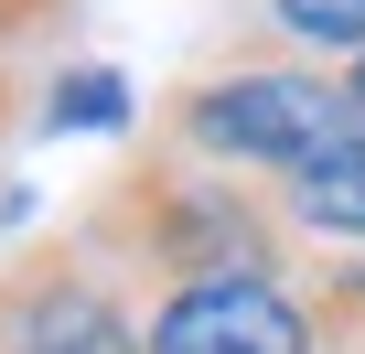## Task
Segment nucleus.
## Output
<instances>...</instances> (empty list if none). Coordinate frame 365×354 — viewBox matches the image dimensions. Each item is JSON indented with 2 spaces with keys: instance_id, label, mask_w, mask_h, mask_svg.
I'll list each match as a JSON object with an SVG mask.
<instances>
[{
  "instance_id": "obj_1",
  "label": "nucleus",
  "mask_w": 365,
  "mask_h": 354,
  "mask_svg": "<svg viewBox=\"0 0 365 354\" xmlns=\"http://www.w3.org/2000/svg\"><path fill=\"white\" fill-rule=\"evenodd\" d=\"M108 258L150 269L161 290H205V279H279L290 258V215L247 194V172H215V161H140L108 183L97 226H86Z\"/></svg>"
},
{
  "instance_id": "obj_2",
  "label": "nucleus",
  "mask_w": 365,
  "mask_h": 354,
  "mask_svg": "<svg viewBox=\"0 0 365 354\" xmlns=\"http://www.w3.org/2000/svg\"><path fill=\"white\" fill-rule=\"evenodd\" d=\"M344 129H365V108L322 65H226L161 97V150L215 161V172H279V183L322 161Z\"/></svg>"
},
{
  "instance_id": "obj_3",
  "label": "nucleus",
  "mask_w": 365,
  "mask_h": 354,
  "mask_svg": "<svg viewBox=\"0 0 365 354\" xmlns=\"http://www.w3.org/2000/svg\"><path fill=\"white\" fill-rule=\"evenodd\" d=\"M0 354H150V333L129 322L108 269H86L76 247H33L22 269H0Z\"/></svg>"
},
{
  "instance_id": "obj_4",
  "label": "nucleus",
  "mask_w": 365,
  "mask_h": 354,
  "mask_svg": "<svg viewBox=\"0 0 365 354\" xmlns=\"http://www.w3.org/2000/svg\"><path fill=\"white\" fill-rule=\"evenodd\" d=\"M150 354H322V311L290 279H205L161 290Z\"/></svg>"
},
{
  "instance_id": "obj_5",
  "label": "nucleus",
  "mask_w": 365,
  "mask_h": 354,
  "mask_svg": "<svg viewBox=\"0 0 365 354\" xmlns=\"http://www.w3.org/2000/svg\"><path fill=\"white\" fill-rule=\"evenodd\" d=\"M279 215L322 247H365V129H344L322 161H301L279 183Z\"/></svg>"
},
{
  "instance_id": "obj_6",
  "label": "nucleus",
  "mask_w": 365,
  "mask_h": 354,
  "mask_svg": "<svg viewBox=\"0 0 365 354\" xmlns=\"http://www.w3.org/2000/svg\"><path fill=\"white\" fill-rule=\"evenodd\" d=\"M269 22H279L301 54H333V65L365 54V0H269Z\"/></svg>"
},
{
  "instance_id": "obj_7",
  "label": "nucleus",
  "mask_w": 365,
  "mask_h": 354,
  "mask_svg": "<svg viewBox=\"0 0 365 354\" xmlns=\"http://www.w3.org/2000/svg\"><path fill=\"white\" fill-rule=\"evenodd\" d=\"M43 108H54V129H118L129 118V76L118 65H65Z\"/></svg>"
},
{
  "instance_id": "obj_8",
  "label": "nucleus",
  "mask_w": 365,
  "mask_h": 354,
  "mask_svg": "<svg viewBox=\"0 0 365 354\" xmlns=\"http://www.w3.org/2000/svg\"><path fill=\"white\" fill-rule=\"evenodd\" d=\"M65 11H76V0H0V54H22V43L65 33Z\"/></svg>"
},
{
  "instance_id": "obj_9",
  "label": "nucleus",
  "mask_w": 365,
  "mask_h": 354,
  "mask_svg": "<svg viewBox=\"0 0 365 354\" xmlns=\"http://www.w3.org/2000/svg\"><path fill=\"white\" fill-rule=\"evenodd\" d=\"M344 86H354V108H365V54H354V65H344Z\"/></svg>"
},
{
  "instance_id": "obj_10",
  "label": "nucleus",
  "mask_w": 365,
  "mask_h": 354,
  "mask_svg": "<svg viewBox=\"0 0 365 354\" xmlns=\"http://www.w3.org/2000/svg\"><path fill=\"white\" fill-rule=\"evenodd\" d=\"M0 118H11V76H0Z\"/></svg>"
}]
</instances>
